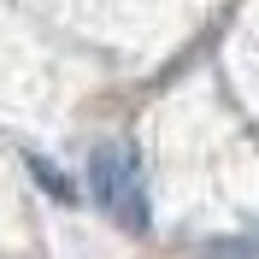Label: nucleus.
I'll return each instance as SVG.
<instances>
[{
	"mask_svg": "<svg viewBox=\"0 0 259 259\" xmlns=\"http://www.w3.org/2000/svg\"><path fill=\"white\" fill-rule=\"evenodd\" d=\"M89 189H95V206L106 218H118L124 230H147V194H142V171L124 147H95L89 159Z\"/></svg>",
	"mask_w": 259,
	"mask_h": 259,
	"instance_id": "f257e3e1",
	"label": "nucleus"
},
{
	"mask_svg": "<svg viewBox=\"0 0 259 259\" xmlns=\"http://www.w3.org/2000/svg\"><path fill=\"white\" fill-rule=\"evenodd\" d=\"M206 259H259V236H236V242H206Z\"/></svg>",
	"mask_w": 259,
	"mask_h": 259,
	"instance_id": "f03ea898",
	"label": "nucleus"
},
{
	"mask_svg": "<svg viewBox=\"0 0 259 259\" xmlns=\"http://www.w3.org/2000/svg\"><path fill=\"white\" fill-rule=\"evenodd\" d=\"M30 171H35V183H41V189H48V194H59V200H71V183H65V177H59V171H53L48 159H30Z\"/></svg>",
	"mask_w": 259,
	"mask_h": 259,
	"instance_id": "7ed1b4c3",
	"label": "nucleus"
}]
</instances>
